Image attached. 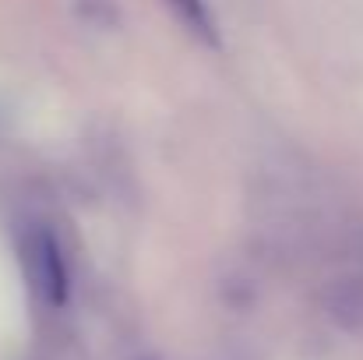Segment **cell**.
Listing matches in <instances>:
<instances>
[{"label":"cell","mask_w":363,"mask_h":360,"mask_svg":"<svg viewBox=\"0 0 363 360\" xmlns=\"http://www.w3.org/2000/svg\"><path fill=\"white\" fill-rule=\"evenodd\" d=\"M21 261H25V276L32 290L39 293V300L60 307L67 300L71 276H67V258L60 251L57 234L50 227H28L21 237Z\"/></svg>","instance_id":"obj_1"},{"label":"cell","mask_w":363,"mask_h":360,"mask_svg":"<svg viewBox=\"0 0 363 360\" xmlns=\"http://www.w3.org/2000/svg\"><path fill=\"white\" fill-rule=\"evenodd\" d=\"M169 7H173V14L201 39V43H208V46H216L219 43V32H216V18H212V11H208V4L205 0H166Z\"/></svg>","instance_id":"obj_2"}]
</instances>
